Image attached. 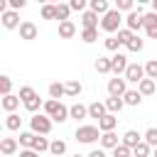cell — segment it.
I'll list each match as a JSON object with an SVG mask.
<instances>
[{"label":"cell","mask_w":157,"mask_h":157,"mask_svg":"<svg viewBox=\"0 0 157 157\" xmlns=\"http://www.w3.org/2000/svg\"><path fill=\"white\" fill-rule=\"evenodd\" d=\"M81 39L88 42V44L96 42V39H98V29H83V32H81Z\"/></svg>","instance_id":"ab89813d"},{"label":"cell","mask_w":157,"mask_h":157,"mask_svg":"<svg viewBox=\"0 0 157 157\" xmlns=\"http://www.w3.org/2000/svg\"><path fill=\"white\" fill-rule=\"evenodd\" d=\"M42 17L44 20H54L56 17V5H44L42 7Z\"/></svg>","instance_id":"f35d334b"},{"label":"cell","mask_w":157,"mask_h":157,"mask_svg":"<svg viewBox=\"0 0 157 157\" xmlns=\"http://www.w3.org/2000/svg\"><path fill=\"white\" fill-rule=\"evenodd\" d=\"M115 10H118V12H120V10L132 12V0H118V2H115Z\"/></svg>","instance_id":"ee69618b"},{"label":"cell","mask_w":157,"mask_h":157,"mask_svg":"<svg viewBox=\"0 0 157 157\" xmlns=\"http://www.w3.org/2000/svg\"><path fill=\"white\" fill-rule=\"evenodd\" d=\"M130 155H132V150H130V147H125L123 142L113 150V157H130Z\"/></svg>","instance_id":"60d3db41"},{"label":"cell","mask_w":157,"mask_h":157,"mask_svg":"<svg viewBox=\"0 0 157 157\" xmlns=\"http://www.w3.org/2000/svg\"><path fill=\"white\" fill-rule=\"evenodd\" d=\"M88 157H105V152H103V150H91Z\"/></svg>","instance_id":"681fc988"},{"label":"cell","mask_w":157,"mask_h":157,"mask_svg":"<svg viewBox=\"0 0 157 157\" xmlns=\"http://www.w3.org/2000/svg\"><path fill=\"white\" fill-rule=\"evenodd\" d=\"M49 147H52V142H47V137H42V135L34 137V145H32L34 152H44V150H49Z\"/></svg>","instance_id":"f546056e"},{"label":"cell","mask_w":157,"mask_h":157,"mask_svg":"<svg viewBox=\"0 0 157 157\" xmlns=\"http://www.w3.org/2000/svg\"><path fill=\"white\" fill-rule=\"evenodd\" d=\"M69 113H71V118L81 120V118H86V115H88V108H86V105H81V103H74V105L69 108Z\"/></svg>","instance_id":"603a6c76"},{"label":"cell","mask_w":157,"mask_h":157,"mask_svg":"<svg viewBox=\"0 0 157 157\" xmlns=\"http://www.w3.org/2000/svg\"><path fill=\"white\" fill-rule=\"evenodd\" d=\"M140 142H142V135H140V132H135V130H128V132L123 135V145H125V147H130V150H135Z\"/></svg>","instance_id":"8fae6325"},{"label":"cell","mask_w":157,"mask_h":157,"mask_svg":"<svg viewBox=\"0 0 157 157\" xmlns=\"http://www.w3.org/2000/svg\"><path fill=\"white\" fill-rule=\"evenodd\" d=\"M34 96H37V93H34L32 86H22V88H20V98H22V101H29V98H34Z\"/></svg>","instance_id":"b9f144b4"},{"label":"cell","mask_w":157,"mask_h":157,"mask_svg":"<svg viewBox=\"0 0 157 157\" xmlns=\"http://www.w3.org/2000/svg\"><path fill=\"white\" fill-rule=\"evenodd\" d=\"M145 142H147L150 147H157V128H150V130L145 132Z\"/></svg>","instance_id":"74e56055"},{"label":"cell","mask_w":157,"mask_h":157,"mask_svg":"<svg viewBox=\"0 0 157 157\" xmlns=\"http://www.w3.org/2000/svg\"><path fill=\"white\" fill-rule=\"evenodd\" d=\"M152 12L157 15V0H152Z\"/></svg>","instance_id":"f907efd6"},{"label":"cell","mask_w":157,"mask_h":157,"mask_svg":"<svg viewBox=\"0 0 157 157\" xmlns=\"http://www.w3.org/2000/svg\"><path fill=\"white\" fill-rule=\"evenodd\" d=\"M125 22H128V29H130V32H135V29L145 27V15H142V12H140V7H137V10H132V12L125 17Z\"/></svg>","instance_id":"8992f818"},{"label":"cell","mask_w":157,"mask_h":157,"mask_svg":"<svg viewBox=\"0 0 157 157\" xmlns=\"http://www.w3.org/2000/svg\"><path fill=\"white\" fill-rule=\"evenodd\" d=\"M105 110H108V108H105V103H98V101H96V103H91V105H88V115H91V118H98V120H101V118H105V115H108V113H105Z\"/></svg>","instance_id":"2e32d148"},{"label":"cell","mask_w":157,"mask_h":157,"mask_svg":"<svg viewBox=\"0 0 157 157\" xmlns=\"http://www.w3.org/2000/svg\"><path fill=\"white\" fill-rule=\"evenodd\" d=\"M120 12L118 10H110L108 15H103V20H101V29L103 32H120Z\"/></svg>","instance_id":"6da1fadb"},{"label":"cell","mask_w":157,"mask_h":157,"mask_svg":"<svg viewBox=\"0 0 157 157\" xmlns=\"http://www.w3.org/2000/svg\"><path fill=\"white\" fill-rule=\"evenodd\" d=\"M39 105H42V98H39V96H34V98H29V101H25V108H27L29 113H34V115H37V110H39Z\"/></svg>","instance_id":"d6a6232c"},{"label":"cell","mask_w":157,"mask_h":157,"mask_svg":"<svg viewBox=\"0 0 157 157\" xmlns=\"http://www.w3.org/2000/svg\"><path fill=\"white\" fill-rule=\"evenodd\" d=\"M10 88H12L10 76H0V91H2V98H5V96H10Z\"/></svg>","instance_id":"8d00e7d4"},{"label":"cell","mask_w":157,"mask_h":157,"mask_svg":"<svg viewBox=\"0 0 157 157\" xmlns=\"http://www.w3.org/2000/svg\"><path fill=\"white\" fill-rule=\"evenodd\" d=\"M29 128H32V132L34 135H47L49 130H52V120H49V115H32V120H29Z\"/></svg>","instance_id":"7a4b0ae2"},{"label":"cell","mask_w":157,"mask_h":157,"mask_svg":"<svg viewBox=\"0 0 157 157\" xmlns=\"http://www.w3.org/2000/svg\"><path fill=\"white\" fill-rule=\"evenodd\" d=\"M145 32L150 39H157V15L155 12H147L145 15Z\"/></svg>","instance_id":"ba28073f"},{"label":"cell","mask_w":157,"mask_h":157,"mask_svg":"<svg viewBox=\"0 0 157 157\" xmlns=\"http://www.w3.org/2000/svg\"><path fill=\"white\" fill-rule=\"evenodd\" d=\"M34 132H20V145L25 147V150H32V145H34Z\"/></svg>","instance_id":"f1b7e54d"},{"label":"cell","mask_w":157,"mask_h":157,"mask_svg":"<svg viewBox=\"0 0 157 157\" xmlns=\"http://www.w3.org/2000/svg\"><path fill=\"white\" fill-rule=\"evenodd\" d=\"M101 135H98V128L96 125H81V128H76V140L78 142H86V145H91V142H96Z\"/></svg>","instance_id":"3957f363"},{"label":"cell","mask_w":157,"mask_h":157,"mask_svg":"<svg viewBox=\"0 0 157 157\" xmlns=\"http://www.w3.org/2000/svg\"><path fill=\"white\" fill-rule=\"evenodd\" d=\"M59 108H61V103H59V101H54V98H49V101L44 103V113H47L52 120H54V115L59 113Z\"/></svg>","instance_id":"7402d4cb"},{"label":"cell","mask_w":157,"mask_h":157,"mask_svg":"<svg viewBox=\"0 0 157 157\" xmlns=\"http://www.w3.org/2000/svg\"><path fill=\"white\" fill-rule=\"evenodd\" d=\"M145 78H147V76H145V66H140V64H130V66H128L125 81H132V83L140 86V81H145Z\"/></svg>","instance_id":"277c9868"},{"label":"cell","mask_w":157,"mask_h":157,"mask_svg":"<svg viewBox=\"0 0 157 157\" xmlns=\"http://www.w3.org/2000/svg\"><path fill=\"white\" fill-rule=\"evenodd\" d=\"M101 145H103V150H115L120 142H118V135L115 132H103L101 135Z\"/></svg>","instance_id":"5bb4252c"},{"label":"cell","mask_w":157,"mask_h":157,"mask_svg":"<svg viewBox=\"0 0 157 157\" xmlns=\"http://www.w3.org/2000/svg\"><path fill=\"white\" fill-rule=\"evenodd\" d=\"M74 157H81V155H74Z\"/></svg>","instance_id":"f5cc1de1"},{"label":"cell","mask_w":157,"mask_h":157,"mask_svg":"<svg viewBox=\"0 0 157 157\" xmlns=\"http://www.w3.org/2000/svg\"><path fill=\"white\" fill-rule=\"evenodd\" d=\"M128 49H130V52H140V49H142V39L135 34V37H132V42L128 44Z\"/></svg>","instance_id":"f6af8a7d"},{"label":"cell","mask_w":157,"mask_h":157,"mask_svg":"<svg viewBox=\"0 0 157 157\" xmlns=\"http://www.w3.org/2000/svg\"><path fill=\"white\" fill-rule=\"evenodd\" d=\"M49 152H52L54 157H64V152H66V142H64V140H54L52 147H49Z\"/></svg>","instance_id":"4316f807"},{"label":"cell","mask_w":157,"mask_h":157,"mask_svg":"<svg viewBox=\"0 0 157 157\" xmlns=\"http://www.w3.org/2000/svg\"><path fill=\"white\" fill-rule=\"evenodd\" d=\"M66 93V88H64V83H49V96L54 98V101H59L61 96Z\"/></svg>","instance_id":"83f0119b"},{"label":"cell","mask_w":157,"mask_h":157,"mask_svg":"<svg viewBox=\"0 0 157 157\" xmlns=\"http://www.w3.org/2000/svg\"><path fill=\"white\" fill-rule=\"evenodd\" d=\"M0 20H2V27H5V29H15L17 25H22V22L17 20V12H15V10H7Z\"/></svg>","instance_id":"7c38bea8"},{"label":"cell","mask_w":157,"mask_h":157,"mask_svg":"<svg viewBox=\"0 0 157 157\" xmlns=\"http://www.w3.org/2000/svg\"><path fill=\"white\" fill-rule=\"evenodd\" d=\"M20 125H22V118H20L17 113H10V115L5 118V128H7V130H20Z\"/></svg>","instance_id":"cb8c5ba5"},{"label":"cell","mask_w":157,"mask_h":157,"mask_svg":"<svg viewBox=\"0 0 157 157\" xmlns=\"http://www.w3.org/2000/svg\"><path fill=\"white\" fill-rule=\"evenodd\" d=\"M20 157H39V152H34V150H22Z\"/></svg>","instance_id":"c3c4849f"},{"label":"cell","mask_w":157,"mask_h":157,"mask_svg":"<svg viewBox=\"0 0 157 157\" xmlns=\"http://www.w3.org/2000/svg\"><path fill=\"white\" fill-rule=\"evenodd\" d=\"M17 105H20V96H12V93H10V96H5V98H2V108H5L7 113H12Z\"/></svg>","instance_id":"ffe728a7"},{"label":"cell","mask_w":157,"mask_h":157,"mask_svg":"<svg viewBox=\"0 0 157 157\" xmlns=\"http://www.w3.org/2000/svg\"><path fill=\"white\" fill-rule=\"evenodd\" d=\"M15 150H17V140H15V137H2L0 152H2V155H15Z\"/></svg>","instance_id":"e0dca14e"},{"label":"cell","mask_w":157,"mask_h":157,"mask_svg":"<svg viewBox=\"0 0 157 157\" xmlns=\"http://www.w3.org/2000/svg\"><path fill=\"white\" fill-rule=\"evenodd\" d=\"M137 91H140L142 96H152V93H155V81H152V78H145V81H140Z\"/></svg>","instance_id":"d4e9b609"},{"label":"cell","mask_w":157,"mask_h":157,"mask_svg":"<svg viewBox=\"0 0 157 157\" xmlns=\"http://www.w3.org/2000/svg\"><path fill=\"white\" fill-rule=\"evenodd\" d=\"M132 157H150V145L142 140V142H140V145L132 150Z\"/></svg>","instance_id":"836d02e7"},{"label":"cell","mask_w":157,"mask_h":157,"mask_svg":"<svg viewBox=\"0 0 157 157\" xmlns=\"http://www.w3.org/2000/svg\"><path fill=\"white\" fill-rule=\"evenodd\" d=\"M81 25H83V29H96L98 27V15L96 12H83V17H81Z\"/></svg>","instance_id":"9a60e30c"},{"label":"cell","mask_w":157,"mask_h":157,"mask_svg":"<svg viewBox=\"0 0 157 157\" xmlns=\"http://www.w3.org/2000/svg\"><path fill=\"white\" fill-rule=\"evenodd\" d=\"M110 66H113V74H125L130 64H128L125 54H115V56H110Z\"/></svg>","instance_id":"52a82bcc"},{"label":"cell","mask_w":157,"mask_h":157,"mask_svg":"<svg viewBox=\"0 0 157 157\" xmlns=\"http://www.w3.org/2000/svg\"><path fill=\"white\" fill-rule=\"evenodd\" d=\"M91 12H96V15H108L110 7H108L105 0H91Z\"/></svg>","instance_id":"ac0fdd59"},{"label":"cell","mask_w":157,"mask_h":157,"mask_svg":"<svg viewBox=\"0 0 157 157\" xmlns=\"http://www.w3.org/2000/svg\"><path fill=\"white\" fill-rule=\"evenodd\" d=\"M123 105H125V101H123V98H113V96H110V98L105 101V108H108L110 113H120V110H123Z\"/></svg>","instance_id":"44dd1931"},{"label":"cell","mask_w":157,"mask_h":157,"mask_svg":"<svg viewBox=\"0 0 157 157\" xmlns=\"http://www.w3.org/2000/svg\"><path fill=\"white\" fill-rule=\"evenodd\" d=\"M123 101H125L128 105H140V101H142V93H140V91H128V93L123 96Z\"/></svg>","instance_id":"484cf974"},{"label":"cell","mask_w":157,"mask_h":157,"mask_svg":"<svg viewBox=\"0 0 157 157\" xmlns=\"http://www.w3.org/2000/svg\"><path fill=\"white\" fill-rule=\"evenodd\" d=\"M132 37H135V34H132V32H130V29H128V27H125V29H120V32H118V39H120V44H125V47H128V44H130V42H132Z\"/></svg>","instance_id":"d590c367"},{"label":"cell","mask_w":157,"mask_h":157,"mask_svg":"<svg viewBox=\"0 0 157 157\" xmlns=\"http://www.w3.org/2000/svg\"><path fill=\"white\" fill-rule=\"evenodd\" d=\"M64 88H66V96H71V98L81 93V83H78V81H66Z\"/></svg>","instance_id":"4dcf8cb0"},{"label":"cell","mask_w":157,"mask_h":157,"mask_svg":"<svg viewBox=\"0 0 157 157\" xmlns=\"http://www.w3.org/2000/svg\"><path fill=\"white\" fill-rule=\"evenodd\" d=\"M69 12H71V7H69V5H56V20L66 22V20H69Z\"/></svg>","instance_id":"e575fe53"},{"label":"cell","mask_w":157,"mask_h":157,"mask_svg":"<svg viewBox=\"0 0 157 157\" xmlns=\"http://www.w3.org/2000/svg\"><path fill=\"white\" fill-rule=\"evenodd\" d=\"M115 125H118V118H115L113 113H108L105 118H101V120H98V130H101V132H113V128H115Z\"/></svg>","instance_id":"30bf717a"},{"label":"cell","mask_w":157,"mask_h":157,"mask_svg":"<svg viewBox=\"0 0 157 157\" xmlns=\"http://www.w3.org/2000/svg\"><path fill=\"white\" fill-rule=\"evenodd\" d=\"M108 93L113 96V98H123L125 93H128V86H125V78H110L108 81Z\"/></svg>","instance_id":"5b68a950"},{"label":"cell","mask_w":157,"mask_h":157,"mask_svg":"<svg viewBox=\"0 0 157 157\" xmlns=\"http://www.w3.org/2000/svg\"><path fill=\"white\" fill-rule=\"evenodd\" d=\"M145 76L152 78V81L157 78V59H150V61L145 64Z\"/></svg>","instance_id":"1f68e13d"},{"label":"cell","mask_w":157,"mask_h":157,"mask_svg":"<svg viewBox=\"0 0 157 157\" xmlns=\"http://www.w3.org/2000/svg\"><path fill=\"white\" fill-rule=\"evenodd\" d=\"M118 47H120V39L118 37H108L105 39V49L108 52H118Z\"/></svg>","instance_id":"7bdbcfd3"},{"label":"cell","mask_w":157,"mask_h":157,"mask_svg":"<svg viewBox=\"0 0 157 157\" xmlns=\"http://www.w3.org/2000/svg\"><path fill=\"white\" fill-rule=\"evenodd\" d=\"M20 37L27 39V42L37 39V25H34V22H22V25H20Z\"/></svg>","instance_id":"9c48e42d"},{"label":"cell","mask_w":157,"mask_h":157,"mask_svg":"<svg viewBox=\"0 0 157 157\" xmlns=\"http://www.w3.org/2000/svg\"><path fill=\"white\" fill-rule=\"evenodd\" d=\"M69 7H71V10H78V12H81V10L86 7V0H71V2H69Z\"/></svg>","instance_id":"bcb514c9"},{"label":"cell","mask_w":157,"mask_h":157,"mask_svg":"<svg viewBox=\"0 0 157 157\" xmlns=\"http://www.w3.org/2000/svg\"><path fill=\"white\" fill-rule=\"evenodd\" d=\"M7 5L12 10H20V7H25V0H7Z\"/></svg>","instance_id":"7dc6e473"},{"label":"cell","mask_w":157,"mask_h":157,"mask_svg":"<svg viewBox=\"0 0 157 157\" xmlns=\"http://www.w3.org/2000/svg\"><path fill=\"white\" fill-rule=\"evenodd\" d=\"M74 34H76V25H74L71 20L59 22V37H61V39H71Z\"/></svg>","instance_id":"4fadbf2b"},{"label":"cell","mask_w":157,"mask_h":157,"mask_svg":"<svg viewBox=\"0 0 157 157\" xmlns=\"http://www.w3.org/2000/svg\"><path fill=\"white\" fill-rule=\"evenodd\" d=\"M96 71H98V74H110V71H113V66H110V59H105V56H98V59H96Z\"/></svg>","instance_id":"d6986e66"},{"label":"cell","mask_w":157,"mask_h":157,"mask_svg":"<svg viewBox=\"0 0 157 157\" xmlns=\"http://www.w3.org/2000/svg\"><path fill=\"white\" fill-rule=\"evenodd\" d=\"M152 157H157V147H155V155H152Z\"/></svg>","instance_id":"816d5d0a"}]
</instances>
